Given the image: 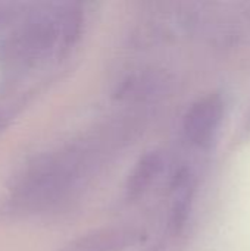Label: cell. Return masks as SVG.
<instances>
[{"instance_id": "cell-1", "label": "cell", "mask_w": 250, "mask_h": 251, "mask_svg": "<svg viewBox=\"0 0 250 251\" xmlns=\"http://www.w3.org/2000/svg\"><path fill=\"white\" fill-rule=\"evenodd\" d=\"M65 46L62 15L57 18H37L27 22L1 46V60L13 68H24L43 59L56 43Z\"/></svg>"}, {"instance_id": "cell-2", "label": "cell", "mask_w": 250, "mask_h": 251, "mask_svg": "<svg viewBox=\"0 0 250 251\" xmlns=\"http://www.w3.org/2000/svg\"><path fill=\"white\" fill-rule=\"evenodd\" d=\"M225 103L221 94L211 93L194 101L184 115L183 131L187 141L199 149L208 147L224 118Z\"/></svg>"}, {"instance_id": "cell-3", "label": "cell", "mask_w": 250, "mask_h": 251, "mask_svg": "<svg viewBox=\"0 0 250 251\" xmlns=\"http://www.w3.org/2000/svg\"><path fill=\"white\" fill-rule=\"evenodd\" d=\"M143 234L133 226H108L85 232L57 251H127L137 246Z\"/></svg>"}, {"instance_id": "cell-4", "label": "cell", "mask_w": 250, "mask_h": 251, "mask_svg": "<svg viewBox=\"0 0 250 251\" xmlns=\"http://www.w3.org/2000/svg\"><path fill=\"white\" fill-rule=\"evenodd\" d=\"M165 165V159L159 151H147L143 154L134 168L131 169L127 184H125V196L128 200L140 199L156 181L161 175Z\"/></svg>"}, {"instance_id": "cell-5", "label": "cell", "mask_w": 250, "mask_h": 251, "mask_svg": "<svg viewBox=\"0 0 250 251\" xmlns=\"http://www.w3.org/2000/svg\"><path fill=\"white\" fill-rule=\"evenodd\" d=\"M172 191L174 200L169 216V229L174 234H180L187 222L193 199V175L187 168H183L175 174Z\"/></svg>"}, {"instance_id": "cell-6", "label": "cell", "mask_w": 250, "mask_h": 251, "mask_svg": "<svg viewBox=\"0 0 250 251\" xmlns=\"http://www.w3.org/2000/svg\"><path fill=\"white\" fill-rule=\"evenodd\" d=\"M4 124H6V118H4V116H3V115L0 113V129H1L3 126H4Z\"/></svg>"}, {"instance_id": "cell-7", "label": "cell", "mask_w": 250, "mask_h": 251, "mask_svg": "<svg viewBox=\"0 0 250 251\" xmlns=\"http://www.w3.org/2000/svg\"><path fill=\"white\" fill-rule=\"evenodd\" d=\"M245 131H246V132H250V115H249V118H248L246 125H245Z\"/></svg>"}]
</instances>
